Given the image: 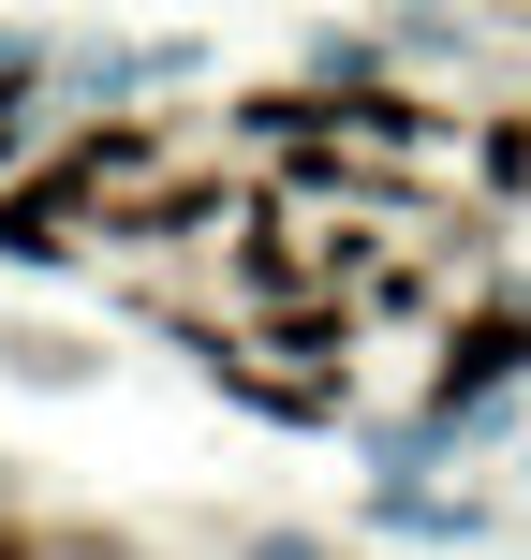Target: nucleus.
Wrapping results in <instances>:
<instances>
[{"mask_svg":"<svg viewBox=\"0 0 531 560\" xmlns=\"http://www.w3.org/2000/svg\"><path fill=\"white\" fill-rule=\"evenodd\" d=\"M207 222H236V192H222V177H177V192L118 207V236H148V252H163V236H207Z\"/></svg>","mask_w":531,"mask_h":560,"instance_id":"3","label":"nucleus"},{"mask_svg":"<svg viewBox=\"0 0 531 560\" xmlns=\"http://www.w3.org/2000/svg\"><path fill=\"white\" fill-rule=\"evenodd\" d=\"M531 369V310L503 295V310H458V354H443V413H473L487 384H517Z\"/></svg>","mask_w":531,"mask_h":560,"instance_id":"1","label":"nucleus"},{"mask_svg":"<svg viewBox=\"0 0 531 560\" xmlns=\"http://www.w3.org/2000/svg\"><path fill=\"white\" fill-rule=\"evenodd\" d=\"M266 339L296 369H339V354H355V310H339V295H266Z\"/></svg>","mask_w":531,"mask_h":560,"instance_id":"2","label":"nucleus"},{"mask_svg":"<svg viewBox=\"0 0 531 560\" xmlns=\"http://www.w3.org/2000/svg\"><path fill=\"white\" fill-rule=\"evenodd\" d=\"M30 133H45V89H30V74H0V163H30Z\"/></svg>","mask_w":531,"mask_h":560,"instance_id":"4","label":"nucleus"}]
</instances>
